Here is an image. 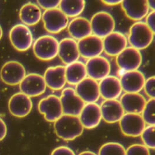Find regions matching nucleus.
Segmentation results:
<instances>
[{
  "instance_id": "40",
  "label": "nucleus",
  "mask_w": 155,
  "mask_h": 155,
  "mask_svg": "<svg viewBox=\"0 0 155 155\" xmlns=\"http://www.w3.org/2000/svg\"><path fill=\"white\" fill-rule=\"evenodd\" d=\"M155 1L154 0L152 1H148V4L149 9H150L151 11H155Z\"/></svg>"
},
{
  "instance_id": "15",
  "label": "nucleus",
  "mask_w": 155,
  "mask_h": 155,
  "mask_svg": "<svg viewBox=\"0 0 155 155\" xmlns=\"http://www.w3.org/2000/svg\"><path fill=\"white\" fill-rule=\"evenodd\" d=\"M78 44L80 56L88 59L100 56L104 51L102 38L94 35L78 40Z\"/></svg>"
},
{
  "instance_id": "22",
  "label": "nucleus",
  "mask_w": 155,
  "mask_h": 155,
  "mask_svg": "<svg viewBox=\"0 0 155 155\" xmlns=\"http://www.w3.org/2000/svg\"><path fill=\"white\" fill-rule=\"evenodd\" d=\"M78 117L84 128L98 127L102 119L100 105L97 103L85 104Z\"/></svg>"
},
{
  "instance_id": "33",
  "label": "nucleus",
  "mask_w": 155,
  "mask_h": 155,
  "mask_svg": "<svg viewBox=\"0 0 155 155\" xmlns=\"http://www.w3.org/2000/svg\"><path fill=\"white\" fill-rule=\"evenodd\" d=\"M126 155H150L149 149L142 144H133L126 150Z\"/></svg>"
},
{
  "instance_id": "23",
  "label": "nucleus",
  "mask_w": 155,
  "mask_h": 155,
  "mask_svg": "<svg viewBox=\"0 0 155 155\" xmlns=\"http://www.w3.org/2000/svg\"><path fill=\"white\" fill-rule=\"evenodd\" d=\"M47 87L55 91L64 88L66 82L65 66H51L47 69L43 76Z\"/></svg>"
},
{
  "instance_id": "34",
  "label": "nucleus",
  "mask_w": 155,
  "mask_h": 155,
  "mask_svg": "<svg viewBox=\"0 0 155 155\" xmlns=\"http://www.w3.org/2000/svg\"><path fill=\"white\" fill-rule=\"evenodd\" d=\"M155 78L154 76H150L146 79L143 88L147 96L150 98H155Z\"/></svg>"
},
{
  "instance_id": "39",
  "label": "nucleus",
  "mask_w": 155,
  "mask_h": 155,
  "mask_svg": "<svg viewBox=\"0 0 155 155\" xmlns=\"http://www.w3.org/2000/svg\"><path fill=\"white\" fill-rule=\"evenodd\" d=\"M122 1L120 0H102V2L108 6H116L120 5Z\"/></svg>"
},
{
  "instance_id": "24",
  "label": "nucleus",
  "mask_w": 155,
  "mask_h": 155,
  "mask_svg": "<svg viewBox=\"0 0 155 155\" xmlns=\"http://www.w3.org/2000/svg\"><path fill=\"white\" fill-rule=\"evenodd\" d=\"M99 87L100 95L105 100L117 99L123 91L120 79L114 76L109 75L101 80Z\"/></svg>"
},
{
  "instance_id": "30",
  "label": "nucleus",
  "mask_w": 155,
  "mask_h": 155,
  "mask_svg": "<svg viewBox=\"0 0 155 155\" xmlns=\"http://www.w3.org/2000/svg\"><path fill=\"white\" fill-rule=\"evenodd\" d=\"M98 155H126V150L119 143L110 142L104 144L100 148Z\"/></svg>"
},
{
  "instance_id": "20",
  "label": "nucleus",
  "mask_w": 155,
  "mask_h": 155,
  "mask_svg": "<svg viewBox=\"0 0 155 155\" xmlns=\"http://www.w3.org/2000/svg\"><path fill=\"white\" fill-rule=\"evenodd\" d=\"M58 56L66 65L78 61L80 55L78 41L72 38L61 40L59 41Z\"/></svg>"
},
{
  "instance_id": "26",
  "label": "nucleus",
  "mask_w": 155,
  "mask_h": 155,
  "mask_svg": "<svg viewBox=\"0 0 155 155\" xmlns=\"http://www.w3.org/2000/svg\"><path fill=\"white\" fill-rule=\"evenodd\" d=\"M71 37L75 40H80L92 35L90 21L84 17L78 16L69 22L67 27Z\"/></svg>"
},
{
  "instance_id": "13",
  "label": "nucleus",
  "mask_w": 155,
  "mask_h": 155,
  "mask_svg": "<svg viewBox=\"0 0 155 155\" xmlns=\"http://www.w3.org/2000/svg\"><path fill=\"white\" fill-rule=\"evenodd\" d=\"M85 66L87 76L97 81L108 76L111 71V65L109 60L101 55L88 59Z\"/></svg>"
},
{
  "instance_id": "10",
  "label": "nucleus",
  "mask_w": 155,
  "mask_h": 155,
  "mask_svg": "<svg viewBox=\"0 0 155 155\" xmlns=\"http://www.w3.org/2000/svg\"><path fill=\"white\" fill-rule=\"evenodd\" d=\"M59 98L64 114L78 116L85 105L74 89L71 87L64 88Z\"/></svg>"
},
{
  "instance_id": "8",
  "label": "nucleus",
  "mask_w": 155,
  "mask_h": 155,
  "mask_svg": "<svg viewBox=\"0 0 155 155\" xmlns=\"http://www.w3.org/2000/svg\"><path fill=\"white\" fill-rule=\"evenodd\" d=\"M26 75L24 66L16 61L7 62L0 71V78L2 82L11 86L19 84Z\"/></svg>"
},
{
  "instance_id": "41",
  "label": "nucleus",
  "mask_w": 155,
  "mask_h": 155,
  "mask_svg": "<svg viewBox=\"0 0 155 155\" xmlns=\"http://www.w3.org/2000/svg\"><path fill=\"white\" fill-rule=\"evenodd\" d=\"M78 155H97L96 153H95L94 152H91V151H89V150H87L81 153H80Z\"/></svg>"
},
{
  "instance_id": "29",
  "label": "nucleus",
  "mask_w": 155,
  "mask_h": 155,
  "mask_svg": "<svg viewBox=\"0 0 155 155\" xmlns=\"http://www.w3.org/2000/svg\"><path fill=\"white\" fill-rule=\"evenodd\" d=\"M85 4L84 0H63L60 1L59 8L68 18H75L83 12Z\"/></svg>"
},
{
  "instance_id": "21",
  "label": "nucleus",
  "mask_w": 155,
  "mask_h": 155,
  "mask_svg": "<svg viewBox=\"0 0 155 155\" xmlns=\"http://www.w3.org/2000/svg\"><path fill=\"white\" fill-rule=\"evenodd\" d=\"M100 108L102 119L109 124L119 122L125 113L120 101L117 99L105 100Z\"/></svg>"
},
{
  "instance_id": "19",
  "label": "nucleus",
  "mask_w": 155,
  "mask_h": 155,
  "mask_svg": "<svg viewBox=\"0 0 155 155\" xmlns=\"http://www.w3.org/2000/svg\"><path fill=\"white\" fill-rule=\"evenodd\" d=\"M120 5L127 18L134 21H141L149 12L147 0L122 1Z\"/></svg>"
},
{
  "instance_id": "37",
  "label": "nucleus",
  "mask_w": 155,
  "mask_h": 155,
  "mask_svg": "<svg viewBox=\"0 0 155 155\" xmlns=\"http://www.w3.org/2000/svg\"><path fill=\"white\" fill-rule=\"evenodd\" d=\"M155 11H150L145 17V23L149 28L153 32L155 31Z\"/></svg>"
},
{
  "instance_id": "31",
  "label": "nucleus",
  "mask_w": 155,
  "mask_h": 155,
  "mask_svg": "<svg viewBox=\"0 0 155 155\" xmlns=\"http://www.w3.org/2000/svg\"><path fill=\"white\" fill-rule=\"evenodd\" d=\"M155 98H150L141 113L143 120L148 126L155 124Z\"/></svg>"
},
{
  "instance_id": "6",
  "label": "nucleus",
  "mask_w": 155,
  "mask_h": 155,
  "mask_svg": "<svg viewBox=\"0 0 155 155\" xmlns=\"http://www.w3.org/2000/svg\"><path fill=\"white\" fill-rule=\"evenodd\" d=\"M90 21L92 33L101 38L114 31L116 22L110 13L106 11H99L92 16Z\"/></svg>"
},
{
  "instance_id": "38",
  "label": "nucleus",
  "mask_w": 155,
  "mask_h": 155,
  "mask_svg": "<svg viewBox=\"0 0 155 155\" xmlns=\"http://www.w3.org/2000/svg\"><path fill=\"white\" fill-rule=\"evenodd\" d=\"M7 134V127L5 121L0 117V141H2Z\"/></svg>"
},
{
  "instance_id": "27",
  "label": "nucleus",
  "mask_w": 155,
  "mask_h": 155,
  "mask_svg": "<svg viewBox=\"0 0 155 155\" xmlns=\"http://www.w3.org/2000/svg\"><path fill=\"white\" fill-rule=\"evenodd\" d=\"M40 7L35 3L28 2L25 4L19 11V18L23 25L28 26H35L42 18Z\"/></svg>"
},
{
  "instance_id": "9",
  "label": "nucleus",
  "mask_w": 155,
  "mask_h": 155,
  "mask_svg": "<svg viewBox=\"0 0 155 155\" xmlns=\"http://www.w3.org/2000/svg\"><path fill=\"white\" fill-rule=\"evenodd\" d=\"M117 66L124 72L138 70L142 63L141 51L132 47H127L116 57Z\"/></svg>"
},
{
  "instance_id": "4",
  "label": "nucleus",
  "mask_w": 155,
  "mask_h": 155,
  "mask_svg": "<svg viewBox=\"0 0 155 155\" xmlns=\"http://www.w3.org/2000/svg\"><path fill=\"white\" fill-rule=\"evenodd\" d=\"M9 40L15 49L25 52L30 49L33 44V36L28 26L18 24L13 26L9 33Z\"/></svg>"
},
{
  "instance_id": "5",
  "label": "nucleus",
  "mask_w": 155,
  "mask_h": 155,
  "mask_svg": "<svg viewBox=\"0 0 155 155\" xmlns=\"http://www.w3.org/2000/svg\"><path fill=\"white\" fill-rule=\"evenodd\" d=\"M42 19L45 29L50 33H59L67 28L69 18L59 8L45 10L42 13Z\"/></svg>"
},
{
  "instance_id": "32",
  "label": "nucleus",
  "mask_w": 155,
  "mask_h": 155,
  "mask_svg": "<svg viewBox=\"0 0 155 155\" xmlns=\"http://www.w3.org/2000/svg\"><path fill=\"white\" fill-rule=\"evenodd\" d=\"M155 125L148 126L141 134V138L143 145L149 149H155Z\"/></svg>"
},
{
  "instance_id": "18",
  "label": "nucleus",
  "mask_w": 155,
  "mask_h": 155,
  "mask_svg": "<svg viewBox=\"0 0 155 155\" xmlns=\"http://www.w3.org/2000/svg\"><path fill=\"white\" fill-rule=\"evenodd\" d=\"M102 40L104 51L109 56L116 57L127 47V38L120 31H114Z\"/></svg>"
},
{
  "instance_id": "16",
  "label": "nucleus",
  "mask_w": 155,
  "mask_h": 155,
  "mask_svg": "<svg viewBox=\"0 0 155 155\" xmlns=\"http://www.w3.org/2000/svg\"><path fill=\"white\" fill-rule=\"evenodd\" d=\"M74 90L85 104L96 103L101 97L98 82L88 77L76 85Z\"/></svg>"
},
{
  "instance_id": "3",
  "label": "nucleus",
  "mask_w": 155,
  "mask_h": 155,
  "mask_svg": "<svg viewBox=\"0 0 155 155\" xmlns=\"http://www.w3.org/2000/svg\"><path fill=\"white\" fill-rule=\"evenodd\" d=\"M59 41L54 36L42 35L33 42V49L36 58L38 59L48 61L58 56Z\"/></svg>"
},
{
  "instance_id": "14",
  "label": "nucleus",
  "mask_w": 155,
  "mask_h": 155,
  "mask_svg": "<svg viewBox=\"0 0 155 155\" xmlns=\"http://www.w3.org/2000/svg\"><path fill=\"white\" fill-rule=\"evenodd\" d=\"M33 108L31 99L21 92L13 95L9 100L8 109L14 117L23 118L31 112Z\"/></svg>"
},
{
  "instance_id": "42",
  "label": "nucleus",
  "mask_w": 155,
  "mask_h": 155,
  "mask_svg": "<svg viewBox=\"0 0 155 155\" xmlns=\"http://www.w3.org/2000/svg\"><path fill=\"white\" fill-rule=\"evenodd\" d=\"M2 35H3L2 28H1V26H0V40H1V38H2Z\"/></svg>"
},
{
  "instance_id": "1",
  "label": "nucleus",
  "mask_w": 155,
  "mask_h": 155,
  "mask_svg": "<svg viewBox=\"0 0 155 155\" xmlns=\"http://www.w3.org/2000/svg\"><path fill=\"white\" fill-rule=\"evenodd\" d=\"M78 116L64 114L54 122L57 136L64 141H73L81 136L84 131Z\"/></svg>"
},
{
  "instance_id": "7",
  "label": "nucleus",
  "mask_w": 155,
  "mask_h": 155,
  "mask_svg": "<svg viewBox=\"0 0 155 155\" xmlns=\"http://www.w3.org/2000/svg\"><path fill=\"white\" fill-rule=\"evenodd\" d=\"M38 109L48 122L54 123L64 114L60 98L55 95H49L41 99L38 102Z\"/></svg>"
},
{
  "instance_id": "28",
  "label": "nucleus",
  "mask_w": 155,
  "mask_h": 155,
  "mask_svg": "<svg viewBox=\"0 0 155 155\" xmlns=\"http://www.w3.org/2000/svg\"><path fill=\"white\" fill-rule=\"evenodd\" d=\"M66 82L71 85H76L87 77L85 64L76 61L65 66Z\"/></svg>"
},
{
  "instance_id": "35",
  "label": "nucleus",
  "mask_w": 155,
  "mask_h": 155,
  "mask_svg": "<svg viewBox=\"0 0 155 155\" xmlns=\"http://www.w3.org/2000/svg\"><path fill=\"white\" fill-rule=\"evenodd\" d=\"M61 1H37V5L42 9L49 10L59 8Z\"/></svg>"
},
{
  "instance_id": "25",
  "label": "nucleus",
  "mask_w": 155,
  "mask_h": 155,
  "mask_svg": "<svg viewBox=\"0 0 155 155\" xmlns=\"http://www.w3.org/2000/svg\"><path fill=\"white\" fill-rule=\"evenodd\" d=\"M120 102L125 113L141 114L147 100L140 93L125 92L121 97Z\"/></svg>"
},
{
  "instance_id": "17",
  "label": "nucleus",
  "mask_w": 155,
  "mask_h": 155,
  "mask_svg": "<svg viewBox=\"0 0 155 155\" xmlns=\"http://www.w3.org/2000/svg\"><path fill=\"white\" fill-rule=\"evenodd\" d=\"M119 79L122 90L126 93H140L146 80L143 73L138 70L124 72Z\"/></svg>"
},
{
  "instance_id": "2",
  "label": "nucleus",
  "mask_w": 155,
  "mask_h": 155,
  "mask_svg": "<svg viewBox=\"0 0 155 155\" xmlns=\"http://www.w3.org/2000/svg\"><path fill=\"white\" fill-rule=\"evenodd\" d=\"M155 32L143 21H136L129 30L127 41L131 47L140 51L145 49L152 44Z\"/></svg>"
},
{
  "instance_id": "11",
  "label": "nucleus",
  "mask_w": 155,
  "mask_h": 155,
  "mask_svg": "<svg viewBox=\"0 0 155 155\" xmlns=\"http://www.w3.org/2000/svg\"><path fill=\"white\" fill-rule=\"evenodd\" d=\"M121 131L124 135L131 137L141 136L146 124L141 114L125 113L119 121Z\"/></svg>"
},
{
  "instance_id": "36",
  "label": "nucleus",
  "mask_w": 155,
  "mask_h": 155,
  "mask_svg": "<svg viewBox=\"0 0 155 155\" xmlns=\"http://www.w3.org/2000/svg\"><path fill=\"white\" fill-rule=\"evenodd\" d=\"M51 155H76L74 151L68 147L61 146L53 150Z\"/></svg>"
},
{
  "instance_id": "12",
  "label": "nucleus",
  "mask_w": 155,
  "mask_h": 155,
  "mask_svg": "<svg viewBox=\"0 0 155 155\" xmlns=\"http://www.w3.org/2000/svg\"><path fill=\"white\" fill-rule=\"evenodd\" d=\"M21 92L29 97H36L44 93L47 85L44 77L37 73H29L19 84Z\"/></svg>"
}]
</instances>
